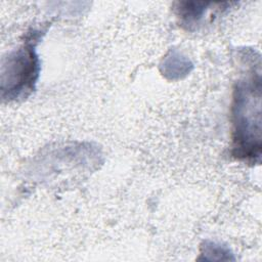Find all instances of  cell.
I'll list each match as a JSON object with an SVG mask.
<instances>
[{"mask_svg":"<svg viewBox=\"0 0 262 262\" xmlns=\"http://www.w3.org/2000/svg\"><path fill=\"white\" fill-rule=\"evenodd\" d=\"M232 148L236 158L260 159L261 155V80L260 76L238 82L234 90Z\"/></svg>","mask_w":262,"mask_h":262,"instance_id":"6da1fadb","label":"cell"}]
</instances>
